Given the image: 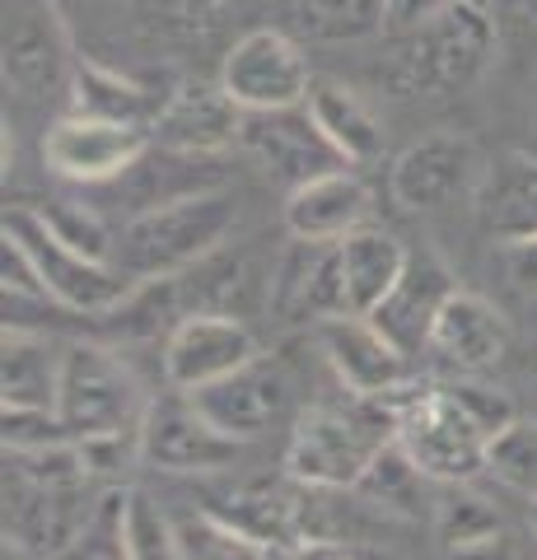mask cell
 <instances>
[{"instance_id":"6da1fadb","label":"cell","mask_w":537,"mask_h":560,"mask_svg":"<svg viewBox=\"0 0 537 560\" xmlns=\"http://www.w3.org/2000/svg\"><path fill=\"white\" fill-rule=\"evenodd\" d=\"M234 197L215 187L178 191L173 201L145 206L122 234H117L113 261L136 285L145 280H168L183 271H197L201 261L220 253V243L234 230Z\"/></svg>"},{"instance_id":"7a4b0ae2","label":"cell","mask_w":537,"mask_h":560,"mask_svg":"<svg viewBox=\"0 0 537 560\" xmlns=\"http://www.w3.org/2000/svg\"><path fill=\"white\" fill-rule=\"evenodd\" d=\"M495 57V10L454 5L435 24L393 38L384 80L402 98H448L481 80Z\"/></svg>"},{"instance_id":"3957f363","label":"cell","mask_w":537,"mask_h":560,"mask_svg":"<svg viewBox=\"0 0 537 560\" xmlns=\"http://www.w3.org/2000/svg\"><path fill=\"white\" fill-rule=\"evenodd\" d=\"M374 401L388 411L397 444L411 453L430 481L454 486L487 471L491 434L467 416L463 401L448 393V383H397L393 393Z\"/></svg>"},{"instance_id":"277c9868","label":"cell","mask_w":537,"mask_h":560,"mask_svg":"<svg viewBox=\"0 0 537 560\" xmlns=\"http://www.w3.org/2000/svg\"><path fill=\"white\" fill-rule=\"evenodd\" d=\"M393 440V420L374 397L351 407H304L285 444V477L314 490H355L374 453Z\"/></svg>"},{"instance_id":"5b68a950","label":"cell","mask_w":537,"mask_h":560,"mask_svg":"<svg viewBox=\"0 0 537 560\" xmlns=\"http://www.w3.org/2000/svg\"><path fill=\"white\" fill-rule=\"evenodd\" d=\"M0 234H14L28 248L33 267H38L43 285H47V300L57 308L108 318V313H117L131 300L136 280H127L122 271H117V261H98L90 253L71 248V243L43 220L38 206H10Z\"/></svg>"},{"instance_id":"8992f818","label":"cell","mask_w":537,"mask_h":560,"mask_svg":"<svg viewBox=\"0 0 537 560\" xmlns=\"http://www.w3.org/2000/svg\"><path fill=\"white\" fill-rule=\"evenodd\" d=\"M71 28L57 0H5V24H0V70L5 90L24 103L66 98L75 75Z\"/></svg>"},{"instance_id":"52a82bcc","label":"cell","mask_w":537,"mask_h":560,"mask_svg":"<svg viewBox=\"0 0 537 560\" xmlns=\"http://www.w3.org/2000/svg\"><path fill=\"white\" fill-rule=\"evenodd\" d=\"M57 416L66 420V430L84 440V434H108V430H136L150 416V397L136 383L113 350L71 341L61 355V397Z\"/></svg>"},{"instance_id":"ba28073f","label":"cell","mask_w":537,"mask_h":560,"mask_svg":"<svg viewBox=\"0 0 537 560\" xmlns=\"http://www.w3.org/2000/svg\"><path fill=\"white\" fill-rule=\"evenodd\" d=\"M215 80L244 113L304 108L308 90H314V70H308L304 47L281 28H248L244 38H234L230 51L220 57Z\"/></svg>"},{"instance_id":"9c48e42d","label":"cell","mask_w":537,"mask_h":560,"mask_svg":"<svg viewBox=\"0 0 537 560\" xmlns=\"http://www.w3.org/2000/svg\"><path fill=\"white\" fill-rule=\"evenodd\" d=\"M154 150L150 127L136 121H108V117H84V113H61L43 131V164L66 183L98 187L117 183Z\"/></svg>"},{"instance_id":"30bf717a","label":"cell","mask_w":537,"mask_h":560,"mask_svg":"<svg viewBox=\"0 0 537 560\" xmlns=\"http://www.w3.org/2000/svg\"><path fill=\"white\" fill-rule=\"evenodd\" d=\"M257 355L262 350L244 318L224 308H192L173 323L164 341V383L173 393H201Z\"/></svg>"},{"instance_id":"8fae6325","label":"cell","mask_w":537,"mask_h":560,"mask_svg":"<svg viewBox=\"0 0 537 560\" xmlns=\"http://www.w3.org/2000/svg\"><path fill=\"white\" fill-rule=\"evenodd\" d=\"M487 164L491 160H481L477 140H467L458 131H435V136H421L393 160L388 191L402 210H444L454 201L477 197Z\"/></svg>"},{"instance_id":"7c38bea8","label":"cell","mask_w":537,"mask_h":560,"mask_svg":"<svg viewBox=\"0 0 537 560\" xmlns=\"http://www.w3.org/2000/svg\"><path fill=\"white\" fill-rule=\"evenodd\" d=\"M141 440L145 467L168 471V477H215V471H230L244 453V440L224 434L187 393L183 401H150Z\"/></svg>"},{"instance_id":"4fadbf2b","label":"cell","mask_w":537,"mask_h":560,"mask_svg":"<svg viewBox=\"0 0 537 560\" xmlns=\"http://www.w3.org/2000/svg\"><path fill=\"white\" fill-rule=\"evenodd\" d=\"M197 407L215 420L224 434L234 440H262L276 425H285L294 411V378L276 355H257L244 370H234L230 378L211 383L201 393H187Z\"/></svg>"},{"instance_id":"5bb4252c","label":"cell","mask_w":537,"mask_h":560,"mask_svg":"<svg viewBox=\"0 0 537 560\" xmlns=\"http://www.w3.org/2000/svg\"><path fill=\"white\" fill-rule=\"evenodd\" d=\"M244 108L224 94L220 80H178L164 98V108L150 121V140L164 154H192L211 160L238 145L244 136Z\"/></svg>"},{"instance_id":"9a60e30c","label":"cell","mask_w":537,"mask_h":560,"mask_svg":"<svg viewBox=\"0 0 537 560\" xmlns=\"http://www.w3.org/2000/svg\"><path fill=\"white\" fill-rule=\"evenodd\" d=\"M94 528L84 486H38L5 471V541L33 551L38 560H57Z\"/></svg>"},{"instance_id":"2e32d148","label":"cell","mask_w":537,"mask_h":560,"mask_svg":"<svg viewBox=\"0 0 537 560\" xmlns=\"http://www.w3.org/2000/svg\"><path fill=\"white\" fill-rule=\"evenodd\" d=\"M257 164H262L271 178H281L290 187L314 183L332 168H351L332 150V140L318 131V121L308 108H281V113H248L244 117V136H238Z\"/></svg>"},{"instance_id":"e0dca14e","label":"cell","mask_w":537,"mask_h":560,"mask_svg":"<svg viewBox=\"0 0 537 560\" xmlns=\"http://www.w3.org/2000/svg\"><path fill=\"white\" fill-rule=\"evenodd\" d=\"M314 341L323 350L327 370L337 374V383L351 397H384L397 383H407V355L360 313L323 318L314 327Z\"/></svg>"},{"instance_id":"ac0fdd59","label":"cell","mask_w":537,"mask_h":560,"mask_svg":"<svg viewBox=\"0 0 537 560\" xmlns=\"http://www.w3.org/2000/svg\"><path fill=\"white\" fill-rule=\"evenodd\" d=\"M271 308L285 323H323L341 318L346 308V280H341V253L337 243H308L290 238L281 267L271 276Z\"/></svg>"},{"instance_id":"d6986e66","label":"cell","mask_w":537,"mask_h":560,"mask_svg":"<svg viewBox=\"0 0 537 560\" xmlns=\"http://www.w3.org/2000/svg\"><path fill=\"white\" fill-rule=\"evenodd\" d=\"M454 290L458 285H454V276H448V267L430 248H421V253H411L402 280H397L388 300L370 313V323L384 331V337L402 350L407 360L425 355L435 318H440V308H444V300Z\"/></svg>"},{"instance_id":"ffe728a7","label":"cell","mask_w":537,"mask_h":560,"mask_svg":"<svg viewBox=\"0 0 537 560\" xmlns=\"http://www.w3.org/2000/svg\"><path fill=\"white\" fill-rule=\"evenodd\" d=\"M505 350H510V327L500 318V308L481 300V294L454 290L435 318L425 355H435V364H444L448 374H481L505 360Z\"/></svg>"},{"instance_id":"44dd1931","label":"cell","mask_w":537,"mask_h":560,"mask_svg":"<svg viewBox=\"0 0 537 560\" xmlns=\"http://www.w3.org/2000/svg\"><path fill=\"white\" fill-rule=\"evenodd\" d=\"M206 514L248 533L262 547H300L304 537V486L300 481H238L230 490H215Z\"/></svg>"},{"instance_id":"7402d4cb","label":"cell","mask_w":537,"mask_h":560,"mask_svg":"<svg viewBox=\"0 0 537 560\" xmlns=\"http://www.w3.org/2000/svg\"><path fill=\"white\" fill-rule=\"evenodd\" d=\"M370 220V187L351 168H332L314 183L290 187L285 197V230L290 238L308 243H341Z\"/></svg>"},{"instance_id":"603a6c76","label":"cell","mask_w":537,"mask_h":560,"mask_svg":"<svg viewBox=\"0 0 537 560\" xmlns=\"http://www.w3.org/2000/svg\"><path fill=\"white\" fill-rule=\"evenodd\" d=\"M472 206H477L481 230L500 243L537 234V154L528 150L495 154L487 164V178H481Z\"/></svg>"},{"instance_id":"cb8c5ba5","label":"cell","mask_w":537,"mask_h":560,"mask_svg":"<svg viewBox=\"0 0 537 560\" xmlns=\"http://www.w3.org/2000/svg\"><path fill=\"white\" fill-rule=\"evenodd\" d=\"M341 253V280H346V308L370 318L393 294V285L402 280L411 248L388 230H374V224H360L355 234H346L337 243Z\"/></svg>"},{"instance_id":"d4e9b609","label":"cell","mask_w":537,"mask_h":560,"mask_svg":"<svg viewBox=\"0 0 537 560\" xmlns=\"http://www.w3.org/2000/svg\"><path fill=\"white\" fill-rule=\"evenodd\" d=\"M61 355L38 331H24L20 323H5V341H0V401L5 407H43L57 411L61 397Z\"/></svg>"},{"instance_id":"484cf974","label":"cell","mask_w":537,"mask_h":560,"mask_svg":"<svg viewBox=\"0 0 537 560\" xmlns=\"http://www.w3.org/2000/svg\"><path fill=\"white\" fill-rule=\"evenodd\" d=\"M304 108L314 113L318 131L332 140V150L351 168H365L374 160H384V127H378L374 108L355 90H346L341 80H314Z\"/></svg>"},{"instance_id":"4316f807","label":"cell","mask_w":537,"mask_h":560,"mask_svg":"<svg viewBox=\"0 0 537 560\" xmlns=\"http://www.w3.org/2000/svg\"><path fill=\"white\" fill-rule=\"evenodd\" d=\"M168 94H154V84L122 75L113 66L98 61H75L71 90H66V113H84V117H108V121H136V127H150L154 113L164 108Z\"/></svg>"},{"instance_id":"83f0119b","label":"cell","mask_w":537,"mask_h":560,"mask_svg":"<svg viewBox=\"0 0 537 560\" xmlns=\"http://www.w3.org/2000/svg\"><path fill=\"white\" fill-rule=\"evenodd\" d=\"M425 481L430 477L416 467V458L393 434V440L374 453L365 477L355 481V495L365 504H374L384 518H421L425 510H435V495H425Z\"/></svg>"},{"instance_id":"f1b7e54d","label":"cell","mask_w":537,"mask_h":560,"mask_svg":"<svg viewBox=\"0 0 537 560\" xmlns=\"http://www.w3.org/2000/svg\"><path fill=\"white\" fill-rule=\"evenodd\" d=\"M113 533L127 560H183L178 523L145 490H113Z\"/></svg>"},{"instance_id":"f546056e","label":"cell","mask_w":537,"mask_h":560,"mask_svg":"<svg viewBox=\"0 0 537 560\" xmlns=\"http://www.w3.org/2000/svg\"><path fill=\"white\" fill-rule=\"evenodd\" d=\"M430 528H435L444 551H454V547H467V541L505 533V523H500V514L477 490H467V481H454V486H440L435 510H430Z\"/></svg>"},{"instance_id":"4dcf8cb0","label":"cell","mask_w":537,"mask_h":560,"mask_svg":"<svg viewBox=\"0 0 537 560\" xmlns=\"http://www.w3.org/2000/svg\"><path fill=\"white\" fill-rule=\"evenodd\" d=\"M294 10L323 43H355L384 33V0H294Z\"/></svg>"},{"instance_id":"1f68e13d","label":"cell","mask_w":537,"mask_h":560,"mask_svg":"<svg viewBox=\"0 0 537 560\" xmlns=\"http://www.w3.org/2000/svg\"><path fill=\"white\" fill-rule=\"evenodd\" d=\"M487 471L518 490V495H537V420L514 416L505 430L487 444Z\"/></svg>"},{"instance_id":"d6a6232c","label":"cell","mask_w":537,"mask_h":560,"mask_svg":"<svg viewBox=\"0 0 537 560\" xmlns=\"http://www.w3.org/2000/svg\"><path fill=\"white\" fill-rule=\"evenodd\" d=\"M178 551L183 560H267V547L248 533L220 523L215 514H187L178 518Z\"/></svg>"},{"instance_id":"836d02e7","label":"cell","mask_w":537,"mask_h":560,"mask_svg":"<svg viewBox=\"0 0 537 560\" xmlns=\"http://www.w3.org/2000/svg\"><path fill=\"white\" fill-rule=\"evenodd\" d=\"M145 10V24L164 38H206L224 24V14L238 10V0H141Z\"/></svg>"},{"instance_id":"e575fe53","label":"cell","mask_w":537,"mask_h":560,"mask_svg":"<svg viewBox=\"0 0 537 560\" xmlns=\"http://www.w3.org/2000/svg\"><path fill=\"white\" fill-rule=\"evenodd\" d=\"M43 210V220L57 230L71 248H80V253H90V257H98V261H113V248H117V238H113V230L98 220V210H90V206H75V201H47V206H38Z\"/></svg>"},{"instance_id":"d590c367","label":"cell","mask_w":537,"mask_h":560,"mask_svg":"<svg viewBox=\"0 0 537 560\" xmlns=\"http://www.w3.org/2000/svg\"><path fill=\"white\" fill-rule=\"evenodd\" d=\"M0 434H5V453H33V448H51V444L75 440V434L66 430V420L57 411H43V407H5Z\"/></svg>"},{"instance_id":"8d00e7d4","label":"cell","mask_w":537,"mask_h":560,"mask_svg":"<svg viewBox=\"0 0 537 560\" xmlns=\"http://www.w3.org/2000/svg\"><path fill=\"white\" fill-rule=\"evenodd\" d=\"M80 444V458L90 467V477H122L136 463H145V440H141V425L136 430H108V434H84Z\"/></svg>"},{"instance_id":"74e56055","label":"cell","mask_w":537,"mask_h":560,"mask_svg":"<svg viewBox=\"0 0 537 560\" xmlns=\"http://www.w3.org/2000/svg\"><path fill=\"white\" fill-rule=\"evenodd\" d=\"M448 393H454V397L463 401V407H467V416H472L477 425L491 434V440H495V434L505 430L510 420L518 416V411H514V401H510L505 393H500V388H487V383H477L472 374H458V378H448Z\"/></svg>"},{"instance_id":"f35d334b","label":"cell","mask_w":537,"mask_h":560,"mask_svg":"<svg viewBox=\"0 0 537 560\" xmlns=\"http://www.w3.org/2000/svg\"><path fill=\"white\" fill-rule=\"evenodd\" d=\"M0 276H5V300L10 304H20V300L51 304L43 276H38V267H33V257H28V248L14 234H0Z\"/></svg>"},{"instance_id":"ab89813d","label":"cell","mask_w":537,"mask_h":560,"mask_svg":"<svg viewBox=\"0 0 537 560\" xmlns=\"http://www.w3.org/2000/svg\"><path fill=\"white\" fill-rule=\"evenodd\" d=\"M454 5L458 0H384V38H402V33L435 24Z\"/></svg>"},{"instance_id":"60d3db41","label":"cell","mask_w":537,"mask_h":560,"mask_svg":"<svg viewBox=\"0 0 537 560\" xmlns=\"http://www.w3.org/2000/svg\"><path fill=\"white\" fill-rule=\"evenodd\" d=\"M500 267H505L510 285H514L518 294L537 300V234L514 238V243H500Z\"/></svg>"},{"instance_id":"b9f144b4","label":"cell","mask_w":537,"mask_h":560,"mask_svg":"<svg viewBox=\"0 0 537 560\" xmlns=\"http://www.w3.org/2000/svg\"><path fill=\"white\" fill-rule=\"evenodd\" d=\"M444 560H524V556H518L510 533H495V537H481V541H467V547L444 551Z\"/></svg>"},{"instance_id":"7bdbcfd3","label":"cell","mask_w":537,"mask_h":560,"mask_svg":"<svg viewBox=\"0 0 537 560\" xmlns=\"http://www.w3.org/2000/svg\"><path fill=\"white\" fill-rule=\"evenodd\" d=\"M300 560H351V541H332V537H304L294 547Z\"/></svg>"},{"instance_id":"ee69618b","label":"cell","mask_w":537,"mask_h":560,"mask_svg":"<svg viewBox=\"0 0 537 560\" xmlns=\"http://www.w3.org/2000/svg\"><path fill=\"white\" fill-rule=\"evenodd\" d=\"M351 560H402L388 547H374V541H351Z\"/></svg>"},{"instance_id":"f6af8a7d","label":"cell","mask_w":537,"mask_h":560,"mask_svg":"<svg viewBox=\"0 0 537 560\" xmlns=\"http://www.w3.org/2000/svg\"><path fill=\"white\" fill-rule=\"evenodd\" d=\"M510 5L524 14V20H537V0H510Z\"/></svg>"},{"instance_id":"bcb514c9","label":"cell","mask_w":537,"mask_h":560,"mask_svg":"<svg viewBox=\"0 0 537 560\" xmlns=\"http://www.w3.org/2000/svg\"><path fill=\"white\" fill-rule=\"evenodd\" d=\"M267 560H300L294 547H267Z\"/></svg>"},{"instance_id":"7dc6e473","label":"cell","mask_w":537,"mask_h":560,"mask_svg":"<svg viewBox=\"0 0 537 560\" xmlns=\"http://www.w3.org/2000/svg\"><path fill=\"white\" fill-rule=\"evenodd\" d=\"M528 533L537 537V495H528Z\"/></svg>"},{"instance_id":"c3c4849f","label":"cell","mask_w":537,"mask_h":560,"mask_svg":"<svg viewBox=\"0 0 537 560\" xmlns=\"http://www.w3.org/2000/svg\"><path fill=\"white\" fill-rule=\"evenodd\" d=\"M458 5H472V10H495V0H458Z\"/></svg>"}]
</instances>
